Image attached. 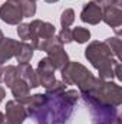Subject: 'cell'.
Wrapping results in <instances>:
<instances>
[{
	"label": "cell",
	"mask_w": 122,
	"mask_h": 124,
	"mask_svg": "<svg viewBox=\"0 0 122 124\" xmlns=\"http://www.w3.org/2000/svg\"><path fill=\"white\" fill-rule=\"evenodd\" d=\"M49 59L52 62V65H53V68L55 69H63L66 65H68V62H69V58H68V54L63 51V48L61 46H56V48H53V49H50L49 52Z\"/></svg>",
	"instance_id": "cell-10"
},
{
	"label": "cell",
	"mask_w": 122,
	"mask_h": 124,
	"mask_svg": "<svg viewBox=\"0 0 122 124\" xmlns=\"http://www.w3.org/2000/svg\"><path fill=\"white\" fill-rule=\"evenodd\" d=\"M12 88V93L14 95V98L19 101V102H23L27 97H29V91H30V87L22 79V78H17L14 81V84L10 87Z\"/></svg>",
	"instance_id": "cell-12"
},
{
	"label": "cell",
	"mask_w": 122,
	"mask_h": 124,
	"mask_svg": "<svg viewBox=\"0 0 122 124\" xmlns=\"http://www.w3.org/2000/svg\"><path fill=\"white\" fill-rule=\"evenodd\" d=\"M17 35L20 39L23 40H29L30 39V29H29V23H23V25H19L17 28Z\"/></svg>",
	"instance_id": "cell-17"
},
{
	"label": "cell",
	"mask_w": 122,
	"mask_h": 124,
	"mask_svg": "<svg viewBox=\"0 0 122 124\" xmlns=\"http://www.w3.org/2000/svg\"><path fill=\"white\" fill-rule=\"evenodd\" d=\"M85 56L99 71L101 78H119V72L114 71V66L119 65V62L112 61V52L105 42H92L85 51Z\"/></svg>",
	"instance_id": "cell-1"
},
{
	"label": "cell",
	"mask_w": 122,
	"mask_h": 124,
	"mask_svg": "<svg viewBox=\"0 0 122 124\" xmlns=\"http://www.w3.org/2000/svg\"><path fill=\"white\" fill-rule=\"evenodd\" d=\"M33 56V46L26 43V42H20L19 51L16 54V59L19 63H29V61Z\"/></svg>",
	"instance_id": "cell-13"
},
{
	"label": "cell",
	"mask_w": 122,
	"mask_h": 124,
	"mask_svg": "<svg viewBox=\"0 0 122 124\" xmlns=\"http://www.w3.org/2000/svg\"><path fill=\"white\" fill-rule=\"evenodd\" d=\"M26 117L27 113L22 102H19L17 100L9 101L6 104V117L0 124H23V120Z\"/></svg>",
	"instance_id": "cell-4"
},
{
	"label": "cell",
	"mask_w": 122,
	"mask_h": 124,
	"mask_svg": "<svg viewBox=\"0 0 122 124\" xmlns=\"http://www.w3.org/2000/svg\"><path fill=\"white\" fill-rule=\"evenodd\" d=\"M0 19L9 25H19V22L23 19L20 0H7L0 7Z\"/></svg>",
	"instance_id": "cell-3"
},
{
	"label": "cell",
	"mask_w": 122,
	"mask_h": 124,
	"mask_svg": "<svg viewBox=\"0 0 122 124\" xmlns=\"http://www.w3.org/2000/svg\"><path fill=\"white\" fill-rule=\"evenodd\" d=\"M3 39H4V36H3V32L0 31V40H3Z\"/></svg>",
	"instance_id": "cell-21"
},
{
	"label": "cell",
	"mask_w": 122,
	"mask_h": 124,
	"mask_svg": "<svg viewBox=\"0 0 122 124\" xmlns=\"http://www.w3.org/2000/svg\"><path fill=\"white\" fill-rule=\"evenodd\" d=\"M4 95H6V91H4V88H3V87H0V101L4 98Z\"/></svg>",
	"instance_id": "cell-19"
},
{
	"label": "cell",
	"mask_w": 122,
	"mask_h": 124,
	"mask_svg": "<svg viewBox=\"0 0 122 124\" xmlns=\"http://www.w3.org/2000/svg\"><path fill=\"white\" fill-rule=\"evenodd\" d=\"M72 38L78 43H85L91 39V32L88 29H85V28H75L72 31Z\"/></svg>",
	"instance_id": "cell-14"
},
{
	"label": "cell",
	"mask_w": 122,
	"mask_h": 124,
	"mask_svg": "<svg viewBox=\"0 0 122 124\" xmlns=\"http://www.w3.org/2000/svg\"><path fill=\"white\" fill-rule=\"evenodd\" d=\"M114 4H116V6H121V0H111Z\"/></svg>",
	"instance_id": "cell-20"
},
{
	"label": "cell",
	"mask_w": 122,
	"mask_h": 124,
	"mask_svg": "<svg viewBox=\"0 0 122 124\" xmlns=\"http://www.w3.org/2000/svg\"><path fill=\"white\" fill-rule=\"evenodd\" d=\"M81 19L89 25H96L102 20V7L99 4H96L95 1H89L83 6L82 13H81Z\"/></svg>",
	"instance_id": "cell-6"
},
{
	"label": "cell",
	"mask_w": 122,
	"mask_h": 124,
	"mask_svg": "<svg viewBox=\"0 0 122 124\" xmlns=\"http://www.w3.org/2000/svg\"><path fill=\"white\" fill-rule=\"evenodd\" d=\"M55 68L52 65V62L49 58H43L40 59L39 65H37V79H39V85H43L45 88L50 87L56 79H55Z\"/></svg>",
	"instance_id": "cell-5"
},
{
	"label": "cell",
	"mask_w": 122,
	"mask_h": 124,
	"mask_svg": "<svg viewBox=\"0 0 122 124\" xmlns=\"http://www.w3.org/2000/svg\"><path fill=\"white\" fill-rule=\"evenodd\" d=\"M75 20V12L72 9H66L61 16V25L62 28H69Z\"/></svg>",
	"instance_id": "cell-16"
},
{
	"label": "cell",
	"mask_w": 122,
	"mask_h": 124,
	"mask_svg": "<svg viewBox=\"0 0 122 124\" xmlns=\"http://www.w3.org/2000/svg\"><path fill=\"white\" fill-rule=\"evenodd\" d=\"M19 78V71L17 66L13 65H7L0 68V84H6L9 88L14 84V81Z\"/></svg>",
	"instance_id": "cell-11"
},
{
	"label": "cell",
	"mask_w": 122,
	"mask_h": 124,
	"mask_svg": "<svg viewBox=\"0 0 122 124\" xmlns=\"http://www.w3.org/2000/svg\"><path fill=\"white\" fill-rule=\"evenodd\" d=\"M102 19L105 20L106 25H109L114 29H118L122 23V13H121V6L111 4L105 9H102Z\"/></svg>",
	"instance_id": "cell-7"
},
{
	"label": "cell",
	"mask_w": 122,
	"mask_h": 124,
	"mask_svg": "<svg viewBox=\"0 0 122 124\" xmlns=\"http://www.w3.org/2000/svg\"><path fill=\"white\" fill-rule=\"evenodd\" d=\"M19 71V78H22L30 88L39 87V79H37V74L36 71L32 68L29 63H19L17 66Z\"/></svg>",
	"instance_id": "cell-9"
},
{
	"label": "cell",
	"mask_w": 122,
	"mask_h": 124,
	"mask_svg": "<svg viewBox=\"0 0 122 124\" xmlns=\"http://www.w3.org/2000/svg\"><path fill=\"white\" fill-rule=\"evenodd\" d=\"M62 78L66 85H79L81 91L88 88L93 79L92 74L79 62H68V65L62 69Z\"/></svg>",
	"instance_id": "cell-2"
},
{
	"label": "cell",
	"mask_w": 122,
	"mask_h": 124,
	"mask_svg": "<svg viewBox=\"0 0 122 124\" xmlns=\"http://www.w3.org/2000/svg\"><path fill=\"white\" fill-rule=\"evenodd\" d=\"M20 6H22V12H23V17L34 16V13H36L34 0H20Z\"/></svg>",
	"instance_id": "cell-15"
},
{
	"label": "cell",
	"mask_w": 122,
	"mask_h": 124,
	"mask_svg": "<svg viewBox=\"0 0 122 124\" xmlns=\"http://www.w3.org/2000/svg\"><path fill=\"white\" fill-rule=\"evenodd\" d=\"M58 39L61 40L62 43H70V42L73 40V38H72V31H70L69 28H63V29L59 32Z\"/></svg>",
	"instance_id": "cell-18"
},
{
	"label": "cell",
	"mask_w": 122,
	"mask_h": 124,
	"mask_svg": "<svg viewBox=\"0 0 122 124\" xmlns=\"http://www.w3.org/2000/svg\"><path fill=\"white\" fill-rule=\"evenodd\" d=\"M45 1H47V3H55V1H58V0H45Z\"/></svg>",
	"instance_id": "cell-22"
},
{
	"label": "cell",
	"mask_w": 122,
	"mask_h": 124,
	"mask_svg": "<svg viewBox=\"0 0 122 124\" xmlns=\"http://www.w3.org/2000/svg\"><path fill=\"white\" fill-rule=\"evenodd\" d=\"M19 46H20V42H16L10 38H7V39L4 38L3 40H0V65L9 61L12 56H16Z\"/></svg>",
	"instance_id": "cell-8"
}]
</instances>
